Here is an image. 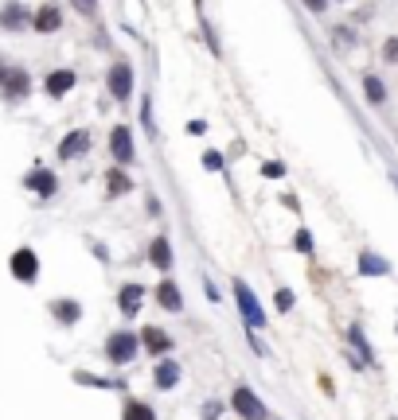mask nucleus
I'll list each match as a JSON object with an SVG mask.
<instances>
[{"instance_id": "f257e3e1", "label": "nucleus", "mask_w": 398, "mask_h": 420, "mask_svg": "<svg viewBox=\"0 0 398 420\" xmlns=\"http://www.w3.org/2000/svg\"><path fill=\"white\" fill-rule=\"evenodd\" d=\"M234 300H239V312H242V319L258 331V327H266V312H262V303H258V296H254V288H250L246 280H234Z\"/></svg>"}, {"instance_id": "f03ea898", "label": "nucleus", "mask_w": 398, "mask_h": 420, "mask_svg": "<svg viewBox=\"0 0 398 420\" xmlns=\"http://www.w3.org/2000/svg\"><path fill=\"white\" fill-rule=\"evenodd\" d=\"M106 358H110L113 366L133 362V358H137V335H133V331H113L110 339H106Z\"/></svg>"}, {"instance_id": "7ed1b4c3", "label": "nucleus", "mask_w": 398, "mask_h": 420, "mask_svg": "<svg viewBox=\"0 0 398 420\" xmlns=\"http://www.w3.org/2000/svg\"><path fill=\"white\" fill-rule=\"evenodd\" d=\"M230 405H234V412H239L242 420H266V405L258 401V393L250 389V385H239V389L230 393Z\"/></svg>"}, {"instance_id": "20e7f679", "label": "nucleus", "mask_w": 398, "mask_h": 420, "mask_svg": "<svg viewBox=\"0 0 398 420\" xmlns=\"http://www.w3.org/2000/svg\"><path fill=\"white\" fill-rule=\"evenodd\" d=\"M8 269L20 284H31L35 276H40V257H35V249H16L12 261H8Z\"/></svg>"}, {"instance_id": "39448f33", "label": "nucleus", "mask_w": 398, "mask_h": 420, "mask_svg": "<svg viewBox=\"0 0 398 420\" xmlns=\"http://www.w3.org/2000/svg\"><path fill=\"white\" fill-rule=\"evenodd\" d=\"M110 94L118 101H125L133 94V70H129V62H118V67L110 70Z\"/></svg>"}, {"instance_id": "423d86ee", "label": "nucleus", "mask_w": 398, "mask_h": 420, "mask_svg": "<svg viewBox=\"0 0 398 420\" xmlns=\"http://www.w3.org/2000/svg\"><path fill=\"white\" fill-rule=\"evenodd\" d=\"M110 152L118 164H129L133 160V137H129V128H113L110 133Z\"/></svg>"}, {"instance_id": "0eeeda50", "label": "nucleus", "mask_w": 398, "mask_h": 420, "mask_svg": "<svg viewBox=\"0 0 398 420\" xmlns=\"http://www.w3.org/2000/svg\"><path fill=\"white\" fill-rule=\"evenodd\" d=\"M31 28L35 31H59L63 28V12L55 8V4H43V8L31 16Z\"/></svg>"}, {"instance_id": "6e6552de", "label": "nucleus", "mask_w": 398, "mask_h": 420, "mask_svg": "<svg viewBox=\"0 0 398 420\" xmlns=\"http://www.w3.org/2000/svg\"><path fill=\"white\" fill-rule=\"evenodd\" d=\"M86 148H90V137H86V133H70V137L59 144V160H74V156H82Z\"/></svg>"}, {"instance_id": "1a4fd4ad", "label": "nucleus", "mask_w": 398, "mask_h": 420, "mask_svg": "<svg viewBox=\"0 0 398 420\" xmlns=\"http://www.w3.org/2000/svg\"><path fill=\"white\" fill-rule=\"evenodd\" d=\"M157 300H160V308H164V312H180V308H184V296H180V288L172 280H164L157 288Z\"/></svg>"}, {"instance_id": "9d476101", "label": "nucleus", "mask_w": 398, "mask_h": 420, "mask_svg": "<svg viewBox=\"0 0 398 420\" xmlns=\"http://www.w3.org/2000/svg\"><path fill=\"white\" fill-rule=\"evenodd\" d=\"M28 187H31V191H40L43 199H51L55 191H59V179L51 176V171H31V176H28Z\"/></svg>"}, {"instance_id": "9b49d317", "label": "nucleus", "mask_w": 398, "mask_h": 420, "mask_svg": "<svg viewBox=\"0 0 398 420\" xmlns=\"http://www.w3.org/2000/svg\"><path fill=\"white\" fill-rule=\"evenodd\" d=\"M51 315L63 323V327H70V323H79V315H82V308L74 300H55L51 303Z\"/></svg>"}, {"instance_id": "f8f14e48", "label": "nucleus", "mask_w": 398, "mask_h": 420, "mask_svg": "<svg viewBox=\"0 0 398 420\" xmlns=\"http://www.w3.org/2000/svg\"><path fill=\"white\" fill-rule=\"evenodd\" d=\"M152 378H157L160 389H172V385L180 381V362H176V358H164V362L157 366V373H152Z\"/></svg>"}, {"instance_id": "ddd939ff", "label": "nucleus", "mask_w": 398, "mask_h": 420, "mask_svg": "<svg viewBox=\"0 0 398 420\" xmlns=\"http://www.w3.org/2000/svg\"><path fill=\"white\" fill-rule=\"evenodd\" d=\"M149 261L157 264V269H172V245H168V237H152Z\"/></svg>"}, {"instance_id": "4468645a", "label": "nucleus", "mask_w": 398, "mask_h": 420, "mask_svg": "<svg viewBox=\"0 0 398 420\" xmlns=\"http://www.w3.org/2000/svg\"><path fill=\"white\" fill-rule=\"evenodd\" d=\"M141 342L149 346V354H168L172 351V339L164 331H157V327H145V335H141Z\"/></svg>"}, {"instance_id": "2eb2a0df", "label": "nucleus", "mask_w": 398, "mask_h": 420, "mask_svg": "<svg viewBox=\"0 0 398 420\" xmlns=\"http://www.w3.org/2000/svg\"><path fill=\"white\" fill-rule=\"evenodd\" d=\"M70 86H74V74H70V70H55V74H47V94H51V98H63Z\"/></svg>"}, {"instance_id": "dca6fc26", "label": "nucleus", "mask_w": 398, "mask_h": 420, "mask_svg": "<svg viewBox=\"0 0 398 420\" xmlns=\"http://www.w3.org/2000/svg\"><path fill=\"white\" fill-rule=\"evenodd\" d=\"M141 296H145V288H137V284H125V288H121V312H125V315H137Z\"/></svg>"}, {"instance_id": "f3484780", "label": "nucleus", "mask_w": 398, "mask_h": 420, "mask_svg": "<svg viewBox=\"0 0 398 420\" xmlns=\"http://www.w3.org/2000/svg\"><path fill=\"white\" fill-rule=\"evenodd\" d=\"M363 94H367L375 106H383V101H387V86H383L375 74H363Z\"/></svg>"}, {"instance_id": "a211bd4d", "label": "nucleus", "mask_w": 398, "mask_h": 420, "mask_svg": "<svg viewBox=\"0 0 398 420\" xmlns=\"http://www.w3.org/2000/svg\"><path fill=\"white\" fill-rule=\"evenodd\" d=\"M121 420H157V412H152L145 401H125V417Z\"/></svg>"}, {"instance_id": "6ab92c4d", "label": "nucleus", "mask_w": 398, "mask_h": 420, "mask_svg": "<svg viewBox=\"0 0 398 420\" xmlns=\"http://www.w3.org/2000/svg\"><path fill=\"white\" fill-rule=\"evenodd\" d=\"M4 94H8V98L28 94V74H24V70H12V78H4Z\"/></svg>"}, {"instance_id": "aec40b11", "label": "nucleus", "mask_w": 398, "mask_h": 420, "mask_svg": "<svg viewBox=\"0 0 398 420\" xmlns=\"http://www.w3.org/2000/svg\"><path fill=\"white\" fill-rule=\"evenodd\" d=\"M359 269L371 273V276H383V273H387V261H383L379 253H363V257H359Z\"/></svg>"}, {"instance_id": "412c9836", "label": "nucleus", "mask_w": 398, "mask_h": 420, "mask_svg": "<svg viewBox=\"0 0 398 420\" xmlns=\"http://www.w3.org/2000/svg\"><path fill=\"white\" fill-rule=\"evenodd\" d=\"M106 187H110V195H121V191H129V176H121V171H110V179H106Z\"/></svg>"}, {"instance_id": "4be33fe9", "label": "nucleus", "mask_w": 398, "mask_h": 420, "mask_svg": "<svg viewBox=\"0 0 398 420\" xmlns=\"http://www.w3.org/2000/svg\"><path fill=\"white\" fill-rule=\"evenodd\" d=\"M0 24H4V28H20V24H24L20 8H4V16H0Z\"/></svg>"}, {"instance_id": "5701e85b", "label": "nucleus", "mask_w": 398, "mask_h": 420, "mask_svg": "<svg viewBox=\"0 0 398 420\" xmlns=\"http://www.w3.org/2000/svg\"><path fill=\"white\" fill-rule=\"evenodd\" d=\"M74 4V12H82V16H94L98 12V0H70Z\"/></svg>"}, {"instance_id": "b1692460", "label": "nucleus", "mask_w": 398, "mask_h": 420, "mask_svg": "<svg viewBox=\"0 0 398 420\" xmlns=\"http://www.w3.org/2000/svg\"><path fill=\"white\" fill-rule=\"evenodd\" d=\"M203 164H207L211 171H219V167H223V156H219V152H207V156H203Z\"/></svg>"}, {"instance_id": "393cba45", "label": "nucleus", "mask_w": 398, "mask_h": 420, "mask_svg": "<svg viewBox=\"0 0 398 420\" xmlns=\"http://www.w3.org/2000/svg\"><path fill=\"white\" fill-rule=\"evenodd\" d=\"M262 171H266V176H269V179H278V176H281V171H285V167H281V164H278V160H269V164H266V167H262Z\"/></svg>"}, {"instance_id": "a878e982", "label": "nucleus", "mask_w": 398, "mask_h": 420, "mask_svg": "<svg viewBox=\"0 0 398 420\" xmlns=\"http://www.w3.org/2000/svg\"><path fill=\"white\" fill-rule=\"evenodd\" d=\"M203 420H219V405L211 401V405H203Z\"/></svg>"}, {"instance_id": "bb28decb", "label": "nucleus", "mask_w": 398, "mask_h": 420, "mask_svg": "<svg viewBox=\"0 0 398 420\" xmlns=\"http://www.w3.org/2000/svg\"><path fill=\"white\" fill-rule=\"evenodd\" d=\"M383 55H387V62H395L398 59V40H387V51H383Z\"/></svg>"}, {"instance_id": "cd10ccee", "label": "nucleus", "mask_w": 398, "mask_h": 420, "mask_svg": "<svg viewBox=\"0 0 398 420\" xmlns=\"http://www.w3.org/2000/svg\"><path fill=\"white\" fill-rule=\"evenodd\" d=\"M278 308H281V312H289V308H293V296H289V292H278Z\"/></svg>"}, {"instance_id": "c85d7f7f", "label": "nucleus", "mask_w": 398, "mask_h": 420, "mask_svg": "<svg viewBox=\"0 0 398 420\" xmlns=\"http://www.w3.org/2000/svg\"><path fill=\"white\" fill-rule=\"evenodd\" d=\"M297 249H305V253H309V249H312V237L309 234H297Z\"/></svg>"}, {"instance_id": "c756f323", "label": "nucleus", "mask_w": 398, "mask_h": 420, "mask_svg": "<svg viewBox=\"0 0 398 420\" xmlns=\"http://www.w3.org/2000/svg\"><path fill=\"white\" fill-rule=\"evenodd\" d=\"M305 4H309L312 12H324V4H328V0H305Z\"/></svg>"}, {"instance_id": "7c9ffc66", "label": "nucleus", "mask_w": 398, "mask_h": 420, "mask_svg": "<svg viewBox=\"0 0 398 420\" xmlns=\"http://www.w3.org/2000/svg\"><path fill=\"white\" fill-rule=\"evenodd\" d=\"M0 82H4V67H0Z\"/></svg>"}, {"instance_id": "2f4dec72", "label": "nucleus", "mask_w": 398, "mask_h": 420, "mask_svg": "<svg viewBox=\"0 0 398 420\" xmlns=\"http://www.w3.org/2000/svg\"><path fill=\"white\" fill-rule=\"evenodd\" d=\"M395 183H398V179H395Z\"/></svg>"}]
</instances>
